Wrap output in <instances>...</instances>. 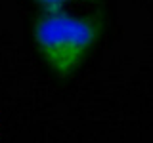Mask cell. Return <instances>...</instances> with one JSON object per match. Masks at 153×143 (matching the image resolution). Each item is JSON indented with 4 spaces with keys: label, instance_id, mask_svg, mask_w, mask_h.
<instances>
[{
    "label": "cell",
    "instance_id": "cell-1",
    "mask_svg": "<svg viewBox=\"0 0 153 143\" xmlns=\"http://www.w3.org/2000/svg\"><path fill=\"white\" fill-rule=\"evenodd\" d=\"M102 23L96 17L44 12L33 25V36L46 63L57 74L67 76L80 67L96 44Z\"/></svg>",
    "mask_w": 153,
    "mask_h": 143
},
{
    "label": "cell",
    "instance_id": "cell-2",
    "mask_svg": "<svg viewBox=\"0 0 153 143\" xmlns=\"http://www.w3.org/2000/svg\"><path fill=\"white\" fill-rule=\"evenodd\" d=\"M35 2L40 4V6L44 8V12L54 13V12H63L65 4L69 2V0H35Z\"/></svg>",
    "mask_w": 153,
    "mask_h": 143
}]
</instances>
